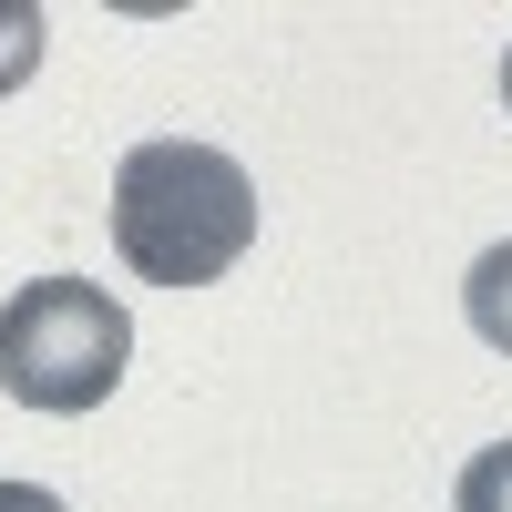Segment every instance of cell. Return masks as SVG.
<instances>
[{"label":"cell","mask_w":512,"mask_h":512,"mask_svg":"<svg viewBox=\"0 0 512 512\" xmlns=\"http://www.w3.org/2000/svg\"><path fill=\"white\" fill-rule=\"evenodd\" d=\"M113 246L154 287H205L256 246V185L216 144L154 134L113 164Z\"/></svg>","instance_id":"1"},{"label":"cell","mask_w":512,"mask_h":512,"mask_svg":"<svg viewBox=\"0 0 512 512\" xmlns=\"http://www.w3.org/2000/svg\"><path fill=\"white\" fill-rule=\"evenodd\" d=\"M123 359H134V318L93 277H31L0 308V390L21 410H52V420L103 410Z\"/></svg>","instance_id":"2"},{"label":"cell","mask_w":512,"mask_h":512,"mask_svg":"<svg viewBox=\"0 0 512 512\" xmlns=\"http://www.w3.org/2000/svg\"><path fill=\"white\" fill-rule=\"evenodd\" d=\"M461 318H472V328L492 338V349L512 359V236L472 256V277H461Z\"/></svg>","instance_id":"3"},{"label":"cell","mask_w":512,"mask_h":512,"mask_svg":"<svg viewBox=\"0 0 512 512\" xmlns=\"http://www.w3.org/2000/svg\"><path fill=\"white\" fill-rule=\"evenodd\" d=\"M451 512H512V441H492V451H472V461H461Z\"/></svg>","instance_id":"4"},{"label":"cell","mask_w":512,"mask_h":512,"mask_svg":"<svg viewBox=\"0 0 512 512\" xmlns=\"http://www.w3.org/2000/svg\"><path fill=\"white\" fill-rule=\"evenodd\" d=\"M41 31L52 21H41L31 0H0V93H21V82L41 72Z\"/></svg>","instance_id":"5"},{"label":"cell","mask_w":512,"mask_h":512,"mask_svg":"<svg viewBox=\"0 0 512 512\" xmlns=\"http://www.w3.org/2000/svg\"><path fill=\"white\" fill-rule=\"evenodd\" d=\"M0 512H62V502L41 492V482H0Z\"/></svg>","instance_id":"6"},{"label":"cell","mask_w":512,"mask_h":512,"mask_svg":"<svg viewBox=\"0 0 512 512\" xmlns=\"http://www.w3.org/2000/svg\"><path fill=\"white\" fill-rule=\"evenodd\" d=\"M502 103H512V52H502Z\"/></svg>","instance_id":"7"}]
</instances>
